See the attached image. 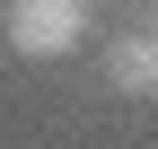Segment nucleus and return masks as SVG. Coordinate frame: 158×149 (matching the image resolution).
I'll list each match as a JSON object with an SVG mask.
<instances>
[{
  "mask_svg": "<svg viewBox=\"0 0 158 149\" xmlns=\"http://www.w3.org/2000/svg\"><path fill=\"white\" fill-rule=\"evenodd\" d=\"M0 35H9L18 62H70L88 44V0H9Z\"/></svg>",
  "mask_w": 158,
  "mask_h": 149,
  "instance_id": "f257e3e1",
  "label": "nucleus"
},
{
  "mask_svg": "<svg viewBox=\"0 0 158 149\" xmlns=\"http://www.w3.org/2000/svg\"><path fill=\"white\" fill-rule=\"evenodd\" d=\"M149 26H158V0H149Z\"/></svg>",
  "mask_w": 158,
  "mask_h": 149,
  "instance_id": "7ed1b4c3",
  "label": "nucleus"
},
{
  "mask_svg": "<svg viewBox=\"0 0 158 149\" xmlns=\"http://www.w3.org/2000/svg\"><path fill=\"white\" fill-rule=\"evenodd\" d=\"M106 88L114 97H158V26L149 35H123L106 53Z\"/></svg>",
  "mask_w": 158,
  "mask_h": 149,
  "instance_id": "f03ea898",
  "label": "nucleus"
}]
</instances>
